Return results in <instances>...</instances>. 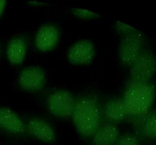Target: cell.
<instances>
[{
    "instance_id": "6",
    "label": "cell",
    "mask_w": 156,
    "mask_h": 145,
    "mask_svg": "<svg viewBox=\"0 0 156 145\" xmlns=\"http://www.w3.org/2000/svg\"><path fill=\"white\" fill-rule=\"evenodd\" d=\"M95 56V47L88 40H80L74 43L68 52V61L74 65H86Z\"/></svg>"
},
{
    "instance_id": "7",
    "label": "cell",
    "mask_w": 156,
    "mask_h": 145,
    "mask_svg": "<svg viewBox=\"0 0 156 145\" xmlns=\"http://www.w3.org/2000/svg\"><path fill=\"white\" fill-rule=\"evenodd\" d=\"M20 86L26 91H34L42 88L46 83V76L40 67L30 66L23 69L18 76Z\"/></svg>"
},
{
    "instance_id": "15",
    "label": "cell",
    "mask_w": 156,
    "mask_h": 145,
    "mask_svg": "<svg viewBox=\"0 0 156 145\" xmlns=\"http://www.w3.org/2000/svg\"><path fill=\"white\" fill-rule=\"evenodd\" d=\"M72 13L79 18L83 19H92L100 17L99 14L82 8H74L71 9Z\"/></svg>"
},
{
    "instance_id": "5",
    "label": "cell",
    "mask_w": 156,
    "mask_h": 145,
    "mask_svg": "<svg viewBox=\"0 0 156 145\" xmlns=\"http://www.w3.org/2000/svg\"><path fill=\"white\" fill-rule=\"evenodd\" d=\"M75 102L69 91L58 90L50 94L48 98V107L53 115L60 118L72 116Z\"/></svg>"
},
{
    "instance_id": "12",
    "label": "cell",
    "mask_w": 156,
    "mask_h": 145,
    "mask_svg": "<svg viewBox=\"0 0 156 145\" xmlns=\"http://www.w3.org/2000/svg\"><path fill=\"white\" fill-rule=\"evenodd\" d=\"M0 125L8 132L19 133L24 131V124L13 111L7 108H0Z\"/></svg>"
},
{
    "instance_id": "4",
    "label": "cell",
    "mask_w": 156,
    "mask_h": 145,
    "mask_svg": "<svg viewBox=\"0 0 156 145\" xmlns=\"http://www.w3.org/2000/svg\"><path fill=\"white\" fill-rule=\"evenodd\" d=\"M156 71V58L151 52L143 51L131 66V82L147 83Z\"/></svg>"
},
{
    "instance_id": "14",
    "label": "cell",
    "mask_w": 156,
    "mask_h": 145,
    "mask_svg": "<svg viewBox=\"0 0 156 145\" xmlns=\"http://www.w3.org/2000/svg\"><path fill=\"white\" fill-rule=\"evenodd\" d=\"M143 132L149 139L156 140V113H149L143 122Z\"/></svg>"
},
{
    "instance_id": "8",
    "label": "cell",
    "mask_w": 156,
    "mask_h": 145,
    "mask_svg": "<svg viewBox=\"0 0 156 145\" xmlns=\"http://www.w3.org/2000/svg\"><path fill=\"white\" fill-rule=\"evenodd\" d=\"M59 40V32L57 28L51 24L44 25L38 30L35 38L37 48L42 52L54 49Z\"/></svg>"
},
{
    "instance_id": "10",
    "label": "cell",
    "mask_w": 156,
    "mask_h": 145,
    "mask_svg": "<svg viewBox=\"0 0 156 145\" xmlns=\"http://www.w3.org/2000/svg\"><path fill=\"white\" fill-rule=\"evenodd\" d=\"M104 114L108 122L115 124L128 118V113L122 98L108 101L104 108Z\"/></svg>"
},
{
    "instance_id": "2",
    "label": "cell",
    "mask_w": 156,
    "mask_h": 145,
    "mask_svg": "<svg viewBox=\"0 0 156 145\" xmlns=\"http://www.w3.org/2000/svg\"><path fill=\"white\" fill-rule=\"evenodd\" d=\"M71 116L77 131L83 136H92L101 125L100 108L97 100L92 96L77 99Z\"/></svg>"
},
{
    "instance_id": "16",
    "label": "cell",
    "mask_w": 156,
    "mask_h": 145,
    "mask_svg": "<svg viewBox=\"0 0 156 145\" xmlns=\"http://www.w3.org/2000/svg\"><path fill=\"white\" fill-rule=\"evenodd\" d=\"M115 145H140V144L136 136L128 133L120 136Z\"/></svg>"
},
{
    "instance_id": "1",
    "label": "cell",
    "mask_w": 156,
    "mask_h": 145,
    "mask_svg": "<svg viewBox=\"0 0 156 145\" xmlns=\"http://www.w3.org/2000/svg\"><path fill=\"white\" fill-rule=\"evenodd\" d=\"M155 89L152 84L130 82L122 97L128 118L143 120L154 101Z\"/></svg>"
},
{
    "instance_id": "18",
    "label": "cell",
    "mask_w": 156,
    "mask_h": 145,
    "mask_svg": "<svg viewBox=\"0 0 156 145\" xmlns=\"http://www.w3.org/2000/svg\"><path fill=\"white\" fill-rule=\"evenodd\" d=\"M5 4H6V1H4V0H0V16H1L5 7Z\"/></svg>"
},
{
    "instance_id": "9",
    "label": "cell",
    "mask_w": 156,
    "mask_h": 145,
    "mask_svg": "<svg viewBox=\"0 0 156 145\" xmlns=\"http://www.w3.org/2000/svg\"><path fill=\"white\" fill-rule=\"evenodd\" d=\"M93 136L94 145H115L119 139V130L113 123L101 124Z\"/></svg>"
},
{
    "instance_id": "13",
    "label": "cell",
    "mask_w": 156,
    "mask_h": 145,
    "mask_svg": "<svg viewBox=\"0 0 156 145\" xmlns=\"http://www.w3.org/2000/svg\"><path fill=\"white\" fill-rule=\"evenodd\" d=\"M27 51L26 41L21 38H14L7 44L6 54L9 61L13 65L22 63Z\"/></svg>"
},
{
    "instance_id": "17",
    "label": "cell",
    "mask_w": 156,
    "mask_h": 145,
    "mask_svg": "<svg viewBox=\"0 0 156 145\" xmlns=\"http://www.w3.org/2000/svg\"><path fill=\"white\" fill-rule=\"evenodd\" d=\"M115 29L120 34H123L124 35H128L135 32L136 29L131 26L126 24L122 22L116 21L115 23Z\"/></svg>"
},
{
    "instance_id": "3",
    "label": "cell",
    "mask_w": 156,
    "mask_h": 145,
    "mask_svg": "<svg viewBox=\"0 0 156 145\" xmlns=\"http://www.w3.org/2000/svg\"><path fill=\"white\" fill-rule=\"evenodd\" d=\"M143 35L138 30L124 35L118 48V56L121 62L126 66H131L143 52Z\"/></svg>"
},
{
    "instance_id": "11",
    "label": "cell",
    "mask_w": 156,
    "mask_h": 145,
    "mask_svg": "<svg viewBox=\"0 0 156 145\" xmlns=\"http://www.w3.org/2000/svg\"><path fill=\"white\" fill-rule=\"evenodd\" d=\"M27 127L30 133L38 140L46 142H51L54 140V131L52 127L44 121L34 118L29 121Z\"/></svg>"
}]
</instances>
